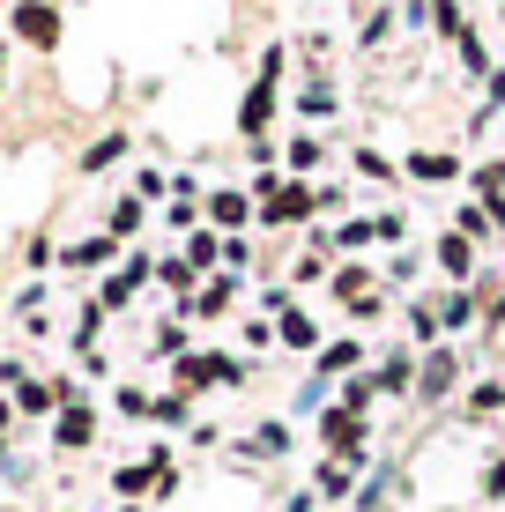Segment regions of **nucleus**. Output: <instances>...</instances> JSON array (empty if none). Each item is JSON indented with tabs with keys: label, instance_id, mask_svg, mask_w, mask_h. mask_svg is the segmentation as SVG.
<instances>
[{
	"label": "nucleus",
	"instance_id": "obj_3",
	"mask_svg": "<svg viewBox=\"0 0 505 512\" xmlns=\"http://www.w3.org/2000/svg\"><path fill=\"white\" fill-rule=\"evenodd\" d=\"M312 216V193L305 186H268V223H298Z\"/></svg>",
	"mask_w": 505,
	"mask_h": 512
},
{
	"label": "nucleus",
	"instance_id": "obj_12",
	"mask_svg": "<svg viewBox=\"0 0 505 512\" xmlns=\"http://www.w3.org/2000/svg\"><path fill=\"white\" fill-rule=\"evenodd\" d=\"M439 260H446L454 275H468V238H446V245H439Z\"/></svg>",
	"mask_w": 505,
	"mask_h": 512
},
{
	"label": "nucleus",
	"instance_id": "obj_10",
	"mask_svg": "<svg viewBox=\"0 0 505 512\" xmlns=\"http://www.w3.org/2000/svg\"><path fill=\"white\" fill-rule=\"evenodd\" d=\"M208 216H216V223H246V201H238V193H216V201H208Z\"/></svg>",
	"mask_w": 505,
	"mask_h": 512
},
{
	"label": "nucleus",
	"instance_id": "obj_6",
	"mask_svg": "<svg viewBox=\"0 0 505 512\" xmlns=\"http://www.w3.org/2000/svg\"><path fill=\"white\" fill-rule=\"evenodd\" d=\"M327 446H335V453H342V446H357V416H350V409L327 416Z\"/></svg>",
	"mask_w": 505,
	"mask_h": 512
},
{
	"label": "nucleus",
	"instance_id": "obj_11",
	"mask_svg": "<svg viewBox=\"0 0 505 512\" xmlns=\"http://www.w3.org/2000/svg\"><path fill=\"white\" fill-rule=\"evenodd\" d=\"M67 260H75V268H97V260H112V238H90V245H75Z\"/></svg>",
	"mask_w": 505,
	"mask_h": 512
},
{
	"label": "nucleus",
	"instance_id": "obj_5",
	"mask_svg": "<svg viewBox=\"0 0 505 512\" xmlns=\"http://www.w3.org/2000/svg\"><path fill=\"white\" fill-rule=\"evenodd\" d=\"M90 431H97L90 409H67V416H60V446H90Z\"/></svg>",
	"mask_w": 505,
	"mask_h": 512
},
{
	"label": "nucleus",
	"instance_id": "obj_2",
	"mask_svg": "<svg viewBox=\"0 0 505 512\" xmlns=\"http://www.w3.org/2000/svg\"><path fill=\"white\" fill-rule=\"evenodd\" d=\"M15 30H23L30 45H52V38H60V15H52L45 0H30V8H15Z\"/></svg>",
	"mask_w": 505,
	"mask_h": 512
},
{
	"label": "nucleus",
	"instance_id": "obj_1",
	"mask_svg": "<svg viewBox=\"0 0 505 512\" xmlns=\"http://www.w3.org/2000/svg\"><path fill=\"white\" fill-rule=\"evenodd\" d=\"M275 67H283V60L268 52V67H260V90L246 97V112H238V127H246V134H260V127H268V112H275Z\"/></svg>",
	"mask_w": 505,
	"mask_h": 512
},
{
	"label": "nucleus",
	"instance_id": "obj_9",
	"mask_svg": "<svg viewBox=\"0 0 505 512\" xmlns=\"http://www.w3.org/2000/svg\"><path fill=\"white\" fill-rule=\"evenodd\" d=\"M283 342L290 349H312V320H305V312H283Z\"/></svg>",
	"mask_w": 505,
	"mask_h": 512
},
{
	"label": "nucleus",
	"instance_id": "obj_13",
	"mask_svg": "<svg viewBox=\"0 0 505 512\" xmlns=\"http://www.w3.org/2000/svg\"><path fill=\"white\" fill-rule=\"evenodd\" d=\"M431 15H439V30H446V38H468V30H461V8H454V0H439V8H431Z\"/></svg>",
	"mask_w": 505,
	"mask_h": 512
},
{
	"label": "nucleus",
	"instance_id": "obj_8",
	"mask_svg": "<svg viewBox=\"0 0 505 512\" xmlns=\"http://www.w3.org/2000/svg\"><path fill=\"white\" fill-rule=\"evenodd\" d=\"M416 179H454V156H409Z\"/></svg>",
	"mask_w": 505,
	"mask_h": 512
},
{
	"label": "nucleus",
	"instance_id": "obj_4",
	"mask_svg": "<svg viewBox=\"0 0 505 512\" xmlns=\"http://www.w3.org/2000/svg\"><path fill=\"white\" fill-rule=\"evenodd\" d=\"M186 379H194V386H216V379H238V364H231V357H194V364H186Z\"/></svg>",
	"mask_w": 505,
	"mask_h": 512
},
{
	"label": "nucleus",
	"instance_id": "obj_7",
	"mask_svg": "<svg viewBox=\"0 0 505 512\" xmlns=\"http://www.w3.org/2000/svg\"><path fill=\"white\" fill-rule=\"evenodd\" d=\"M446 386H454V357H431L424 364V394H446Z\"/></svg>",
	"mask_w": 505,
	"mask_h": 512
},
{
	"label": "nucleus",
	"instance_id": "obj_14",
	"mask_svg": "<svg viewBox=\"0 0 505 512\" xmlns=\"http://www.w3.org/2000/svg\"><path fill=\"white\" fill-rule=\"evenodd\" d=\"M0 423H8V409H0Z\"/></svg>",
	"mask_w": 505,
	"mask_h": 512
}]
</instances>
